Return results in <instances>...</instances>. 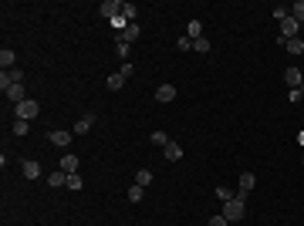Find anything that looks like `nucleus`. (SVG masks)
<instances>
[{
  "mask_svg": "<svg viewBox=\"0 0 304 226\" xmlns=\"http://www.w3.org/2000/svg\"><path fill=\"white\" fill-rule=\"evenodd\" d=\"M233 196H236V193H230L227 186H217V199H220V203H227V199H233Z\"/></svg>",
  "mask_w": 304,
  "mask_h": 226,
  "instance_id": "c756f323",
  "label": "nucleus"
},
{
  "mask_svg": "<svg viewBox=\"0 0 304 226\" xmlns=\"http://www.w3.org/2000/svg\"><path fill=\"white\" fill-rule=\"evenodd\" d=\"M14 81H10V71H0V91H7Z\"/></svg>",
  "mask_w": 304,
  "mask_h": 226,
  "instance_id": "2f4dec72",
  "label": "nucleus"
},
{
  "mask_svg": "<svg viewBox=\"0 0 304 226\" xmlns=\"http://www.w3.org/2000/svg\"><path fill=\"white\" fill-rule=\"evenodd\" d=\"M172 98H176V88H172V84H159V88H155V101L169 105Z\"/></svg>",
  "mask_w": 304,
  "mask_h": 226,
  "instance_id": "1a4fd4ad",
  "label": "nucleus"
},
{
  "mask_svg": "<svg viewBox=\"0 0 304 226\" xmlns=\"http://www.w3.org/2000/svg\"><path fill=\"white\" fill-rule=\"evenodd\" d=\"M108 24H112V31H115V34H118V37H122V34H125V31H129V20H125V17H122V14H118V17H115V20H108Z\"/></svg>",
  "mask_w": 304,
  "mask_h": 226,
  "instance_id": "6ab92c4d",
  "label": "nucleus"
},
{
  "mask_svg": "<svg viewBox=\"0 0 304 226\" xmlns=\"http://www.w3.org/2000/svg\"><path fill=\"white\" fill-rule=\"evenodd\" d=\"M301 95H304V81H301Z\"/></svg>",
  "mask_w": 304,
  "mask_h": 226,
  "instance_id": "4c0bfd02",
  "label": "nucleus"
},
{
  "mask_svg": "<svg viewBox=\"0 0 304 226\" xmlns=\"http://www.w3.org/2000/svg\"><path fill=\"white\" fill-rule=\"evenodd\" d=\"M176 48H179V51H189V48H193V37H179Z\"/></svg>",
  "mask_w": 304,
  "mask_h": 226,
  "instance_id": "473e14b6",
  "label": "nucleus"
},
{
  "mask_svg": "<svg viewBox=\"0 0 304 226\" xmlns=\"http://www.w3.org/2000/svg\"><path fill=\"white\" fill-rule=\"evenodd\" d=\"M149 142H152V145H162V149H166V145H169V135L155 129V132H152V135H149Z\"/></svg>",
  "mask_w": 304,
  "mask_h": 226,
  "instance_id": "b1692460",
  "label": "nucleus"
},
{
  "mask_svg": "<svg viewBox=\"0 0 304 226\" xmlns=\"http://www.w3.org/2000/svg\"><path fill=\"white\" fill-rule=\"evenodd\" d=\"M210 48H213L210 37H196V41H193V51H196V54H210Z\"/></svg>",
  "mask_w": 304,
  "mask_h": 226,
  "instance_id": "412c9836",
  "label": "nucleus"
},
{
  "mask_svg": "<svg viewBox=\"0 0 304 226\" xmlns=\"http://www.w3.org/2000/svg\"><path fill=\"white\" fill-rule=\"evenodd\" d=\"M10 81H14V84L24 81V71H20V68H10Z\"/></svg>",
  "mask_w": 304,
  "mask_h": 226,
  "instance_id": "f704fd0d",
  "label": "nucleus"
},
{
  "mask_svg": "<svg viewBox=\"0 0 304 226\" xmlns=\"http://www.w3.org/2000/svg\"><path fill=\"white\" fill-rule=\"evenodd\" d=\"M48 186H51V189L68 186V172H61V169H58V172H51V176H48Z\"/></svg>",
  "mask_w": 304,
  "mask_h": 226,
  "instance_id": "ddd939ff",
  "label": "nucleus"
},
{
  "mask_svg": "<svg viewBox=\"0 0 304 226\" xmlns=\"http://www.w3.org/2000/svg\"><path fill=\"white\" fill-rule=\"evenodd\" d=\"M14 65H17V54H14L10 48H3V51H0V68H3V71H10Z\"/></svg>",
  "mask_w": 304,
  "mask_h": 226,
  "instance_id": "f8f14e48",
  "label": "nucleus"
},
{
  "mask_svg": "<svg viewBox=\"0 0 304 226\" xmlns=\"http://www.w3.org/2000/svg\"><path fill=\"white\" fill-rule=\"evenodd\" d=\"M287 17H291V7H284V3H277V7H274V20L281 24V20H287Z\"/></svg>",
  "mask_w": 304,
  "mask_h": 226,
  "instance_id": "393cba45",
  "label": "nucleus"
},
{
  "mask_svg": "<svg viewBox=\"0 0 304 226\" xmlns=\"http://www.w3.org/2000/svg\"><path fill=\"white\" fill-rule=\"evenodd\" d=\"M301 81H304L301 68H294V65H291V68H287V71H284V84H287V88H291V91H294V88H301Z\"/></svg>",
  "mask_w": 304,
  "mask_h": 226,
  "instance_id": "0eeeda50",
  "label": "nucleus"
},
{
  "mask_svg": "<svg viewBox=\"0 0 304 226\" xmlns=\"http://www.w3.org/2000/svg\"><path fill=\"white\" fill-rule=\"evenodd\" d=\"M91 129H95V115H81V118L75 122V129H71V132H75V135H88Z\"/></svg>",
  "mask_w": 304,
  "mask_h": 226,
  "instance_id": "6e6552de",
  "label": "nucleus"
},
{
  "mask_svg": "<svg viewBox=\"0 0 304 226\" xmlns=\"http://www.w3.org/2000/svg\"><path fill=\"white\" fill-rule=\"evenodd\" d=\"M298 145H304V129H301V132H298Z\"/></svg>",
  "mask_w": 304,
  "mask_h": 226,
  "instance_id": "e433bc0d",
  "label": "nucleus"
},
{
  "mask_svg": "<svg viewBox=\"0 0 304 226\" xmlns=\"http://www.w3.org/2000/svg\"><path fill=\"white\" fill-rule=\"evenodd\" d=\"M284 51H287V54H304V41L301 37H291V41L284 44Z\"/></svg>",
  "mask_w": 304,
  "mask_h": 226,
  "instance_id": "f3484780",
  "label": "nucleus"
},
{
  "mask_svg": "<svg viewBox=\"0 0 304 226\" xmlns=\"http://www.w3.org/2000/svg\"><path fill=\"white\" fill-rule=\"evenodd\" d=\"M7 101H14V105H20V101H27V88H24V81H17V84H10L7 91Z\"/></svg>",
  "mask_w": 304,
  "mask_h": 226,
  "instance_id": "423d86ee",
  "label": "nucleus"
},
{
  "mask_svg": "<svg viewBox=\"0 0 304 226\" xmlns=\"http://www.w3.org/2000/svg\"><path fill=\"white\" fill-rule=\"evenodd\" d=\"M166 162H179V159H183V145H179V142H172V139H169V145H166Z\"/></svg>",
  "mask_w": 304,
  "mask_h": 226,
  "instance_id": "9b49d317",
  "label": "nucleus"
},
{
  "mask_svg": "<svg viewBox=\"0 0 304 226\" xmlns=\"http://www.w3.org/2000/svg\"><path fill=\"white\" fill-rule=\"evenodd\" d=\"M186 37H193V41L203 37V24H200V20H189V24H186Z\"/></svg>",
  "mask_w": 304,
  "mask_h": 226,
  "instance_id": "aec40b11",
  "label": "nucleus"
},
{
  "mask_svg": "<svg viewBox=\"0 0 304 226\" xmlns=\"http://www.w3.org/2000/svg\"><path fill=\"white\" fill-rule=\"evenodd\" d=\"M257 186V176L253 172H240V193H250Z\"/></svg>",
  "mask_w": 304,
  "mask_h": 226,
  "instance_id": "2eb2a0df",
  "label": "nucleus"
},
{
  "mask_svg": "<svg viewBox=\"0 0 304 226\" xmlns=\"http://www.w3.org/2000/svg\"><path fill=\"white\" fill-rule=\"evenodd\" d=\"M20 172H24V179H41V165H37V162H31V159H24V162H20Z\"/></svg>",
  "mask_w": 304,
  "mask_h": 226,
  "instance_id": "9d476101",
  "label": "nucleus"
},
{
  "mask_svg": "<svg viewBox=\"0 0 304 226\" xmlns=\"http://www.w3.org/2000/svg\"><path fill=\"white\" fill-rule=\"evenodd\" d=\"M135 14H139V10H135V3H129V0H122V17H125L129 24H135Z\"/></svg>",
  "mask_w": 304,
  "mask_h": 226,
  "instance_id": "a211bd4d",
  "label": "nucleus"
},
{
  "mask_svg": "<svg viewBox=\"0 0 304 226\" xmlns=\"http://www.w3.org/2000/svg\"><path fill=\"white\" fill-rule=\"evenodd\" d=\"M291 17H294L298 24L304 20V0H298V3H291Z\"/></svg>",
  "mask_w": 304,
  "mask_h": 226,
  "instance_id": "a878e982",
  "label": "nucleus"
},
{
  "mask_svg": "<svg viewBox=\"0 0 304 226\" xmlns=\"http://www.w3.org/2000/svg\"><path fill=\"white\" fill-rule=\"evenodd\" d=\"M115 54H118L122 61H129V44H125V41H115Z\"/></svg>",
  "mask_w": 304,
  "mask_h": 226,
  "instance_id": "c85d7f7f",
  "label": "nucleus"
},
{
  "mask_svg": "<svg viewBox=\"0 0 304 226\" xmlns=\"http://www.w3.org/2000/svg\"><path fill=\"white\" fill-rule=\"evenodd\" d=\"M81 186H84V182H81V176H78V172H71V176H68V189H81Z\"/></svg>",
  "mask_w": 304,
  "mask_h": 226,
  "instance_id": "7c9ffc66",
  "label": "nucleus"
},
{
  "mask_svg": "<svg viewBox=\"0 0 304 226\" xmlns=\"http://www.w3.org/2000/svg\"><path fill=\"white\" fill-rule=\"evenodd\" d=\"M27 132H31V122H24V118H14V135H17V139H24Z\"/></svg>",
  "mask_w": 304,
  "mask_h": 226,
  "instance_id": "4be33fe9",
  "label": "nucleus"
},
{
  "mask_svg": "<svg viewBox=\"0 0 304 226\" xmlns=\"http://www.w3.org/2000/svg\"><path fill=\"white\" fill-rule=\"evenodd\" d=\"M58 169L71 176V172H75V169H78V155H71V152H68V155H61V165H58Z\"/></svg>",
  "mask_w": 304,
  "mask_h": 226,
  "instance_id": "4468645a",
  "label": "nucleus"
},
{
  "mask_svg": "<svg viewBox=\"0 0 304 226\" xmlns=\"http://www.w3.org/2000/svg\"><path fill=\"white\" fill-rule=\"evenodd\" d=\"M135 182H139V186L146 189V186L152 182V172H149V169H142V172H135Z\"/></svg>",
  "mask_w": 304,
  "mask_h": 226,
  "instance_id": "cd10ccee",
  "label": "nucleus"
},
{
  "mask_svg": "<svg viewBox=\"0 0 304 226\" xmlns=\"http://www.w3.org/2000/svg\"><path fill=\"white\" fill-rule=\"evenodd\" d=\"M98 14H101L105 20H115V17L122 14V0H101V3H98Z\"/></svg>",
  "mask_w": 304,
  "mask_h": 226,
  "instance_id": "7ed1b4c3",
  "label": "nucleus"
},
{
  "mask_svg": "<svg viewBox=\"0 0 304 226\" xmlns=\"http://www.w3.org/2000/svg\"><path fill=\"white\" fill-rule=\"evenodd\" d=\"M122 84H125V75H122V71H112V75H108V88H112V91H118Z\"/></svg>",
  "mask_w": 304,
  "mask_h": 226,
  "instance_id": "5701e85b",
  "label": "nucleus"
},
{
  "mask_svg": "<svg viewBox=\"0 0 304 226\" xmlns=\"http://www.w3.org/2000/svg\"><path fill=\"white\" fill-rule=\"evenodd\" d=\"M118 71H122V75L129 78V75H132V71H135V65H129V61H122V68H118Z\"/></svg>",
  "mask_w": 304,
  "mask_h": 226,
  "instance_id": "c9c22d12",
  "label": "nucleus"
},
{
  "mask_svg": "<svg viewBox=\"0 0 304 226\" xmlns=\"http://www.w3.org/2000/svg\"><path fill=\"white\" fill-rule=\"evenodd\" d=\"M37 115H41V105H37L34 98H27V101L14 105V118H24V122H31V118H37Z\"/></svg>",
  "mask_w": 304,
  "mask_h": 226,
  "instance_id": "f03ea898",
  "label": "nucleus"
},
{
  "mask_svg": "<svg viewBox=\"0 0 304 226\" xmlns=\"http://www.w3.org/2000/svg\"><path fill=\"white\" fill-rule=\"evenodd\" d=\"M227 223H230L227 216H210V223H206V226H227Z\"/></svg>",
  "mask_w": 304,
  "mask_h": 226,
  "instance_id": "72a5a7b5",
  "label": "nucleus"
},
{
  "mask_svg": "<svg viewBox=\"0 0 304 226\" xmlns=\"http://www.w3.org/2000/svg\"><path fill=\"white\" fill-rule=\"evenodd\" d=\"M298 27H301V24H298L294 17H287V20H281V37H277V41H281V44H287L291 37H298Z\"/></svg>",
  "mask_w": 304,
  "mask_h": 226,
  "instance_id": "20e7f679",
  "label": "nucleus"
},
{
  "mask_svg": "<svg viewBox=\"0 0 304 226\" xmlns=\"http://www.w3.org/2000/svg\"><path fill=\"white\" fill-rule=\"evenodd\" d=\"M139 34H142V27H139V20H135V24H129V31H125V34H122L118 41H125V44H132V41H135Z\"/></svg>",
  "mask_w": 304,
  "mask_h": 226,
  "instance_id": "dca6fc26",
  "label": "nucleus"
},
{
  "mask_svg": "<svg viewBox=\"0 0 304 226\" xmlns=\"http://www.w3.org/2000/svg\"><path fill=\"white\" fill-rule=\"evenodd\" d=\"M223 216H227L230 223H236V220H243V216H247V193H240V189H236V196L223 203Z\"/></svg>",
  "mask_w": 304,
  "mask_h": 226,
  "instance_id": "f257e3e1",
  "label": "nucleus"
},
{
  "mask_svg": "<svg viewBox=\"0 0 304 226\" xmlns=\"http://www.w3.org/2000/svg\"><path fill=\"white\" fill-rule=\"evenodd\" d=\"M129 199H132V203H142V186H139V182L129 186Z\"/></svg>",
  "mask_w": 304,
  "mask_h": 226,
  "instance_id": "bb28decb",
  "label": "nucleus"
},
{
  "mask_svg": "<svg viewBox=\"0 0 304 226\" xmlns=\"http://www.w3.org/2000/svg\"><path fill=\"white\" fill-rule=\"evenodd\" d=\"M48 139H51V145H58V149H65V145H71V139H75V132H71V129H54V132H51Z\"/></svg>",
  "mask_w": 304,
  "mask_h": 226,
  "instance_id": "39448f33",
  "label": "nucleus"
}]
</instances>
